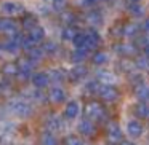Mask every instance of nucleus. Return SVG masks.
Returning <instances> with one entry per match:
<instances>
[{
  "label": "nucleus",
  "instance_id": "nucleus-1",
  "mask_svg": "<svg viewBox=\"0 0 149 145\" xmlns=\"http://www.w3.org/2000/svg\"><path fill=\"white\" fill-rule=\"evenodd\" d=\"M85 115L91 121H104L106 120V110L100 102H88L85 105Z\"/></svg>",
  "mask_w": 149,
  "mask_h": 145
},
{
  "label": "nucleus",
  "instance_id": "nucleus-2",
  "mask_svg": "<svg viewBox=\"0 0 149 145\" xmlns=\"http://www.w3.org/2000/svg\"><path fill=\"white\" fill-rule=\"evenodd\" d=\"M98 94H100V97L103 100H106V102H114V100L119 97V91L114 86H111V85H103V86H100Z\"/></svg>",
  "mask_w": 149,
  "mask_h": 145
},
{
  "label": "nucleus",
  "instance_id": "nucleus-3",
  "mask_svg": "<svg viewBox=\"0 0 149 145\" xmlns=\"http://www.w3.org/2000/svg\"><path fill=\"white\" fill-rule=\"evenodd\" d=\"M11 110H13L15 115L21 116V118H24V116H29L31 112H32L31 105L26 102V100H15V102H11Z\"/></svg>",
  "mask_w": 149,
  "mask_h": 145
},
{
  "label": "nucleus",
  "instance_id": "nucleus-4",
  "mask_svg": "<svg viewBox=\"0 0 149 145\" xmlns=\"http://www.w3.org/2000/svg\"><path fill=\"white\" fill-rule=\"evenodd\" d=\"M16 67H18V75H21L23 78H27L34 69V61H31L29 58H21L18 61Z\"/></svg>",
  "mask_w": 149,
  "mask_h": 145
},
{
  "label": "nucleus",
  "instance_id": "nucleus-5",
  "mask_svg": "<svg viewBox=\"0 0 149 145\" xmlns=\"http://www.w3.org/2000/svg\"><path fill=\"white\" fill-rule=\"evenodd\" d=\"M143 132H144V128H143V124L138 120H130V121L127 123V134H128L130 137L138 139L143 135Z\"/></svg>",
  "mask_w": 149,
  "mask_h": 145
},
{
  "label": "nucleus",
  "instance_id": "nucleus-6",
  "mask_svg": "<svg viewBox=\"0 0 149 145\" xmlns=\"http://www.w3.org/2000/svg\"><path fill=\"white\" fill-rule=\"evenodd\" d=\"M122 129L117 123H111L109 128H107V139H109L111 144H120L122 142Z\"/></svg>",
  "mask_w": 149,
  "mask_h": 145
},
{
  "label": "nucleus",
  "instance_id": "nucleus-7",
  "mask_svg": "<svg viewBox=\"0 0 149 145\" xmlns=\"http://www.w3.org/2000/svg\"><path fill=\"white\" fill-rule=\"evenodd\" d=\"M24 11L23 5L16 3V2H5L2 5V13H5L7 16H16V14H21Z\"/></svg>",
  "mask_w": 149,
  "mask_h": 145
},
{
  "label": "nucleus",
  "instance_id": "nucleus-8",
  "mask_svg": "<svg viewBox=\"0 0 149 145\" xmlns=\"http://www.w3.org/2000/svg\"><path fill=\"white\" fill-rule=\"evenodd\" d=\"M95 131H96V128H95V123L91 121V120L85 118V120H82V121L79 123V132H80L82 135H85V137L93 135Z\"/></svg>",
  "mask_w": 149,
  "mask_h": 145
},
{
  "label": "nucleus",
  "instance_id": "nucleus-9",
  "mask_svg": "<svg viewBox=\"0 0 149 145\" xmlns=\"http://www.w3.org/2000/svg\"><path fill=\"white\" fill-rule=\"evenodd\" d=\"M80 113V107H79V102L77 100H69L66 104V109H64V116L68 120H74L79 116Z\"/></svg>",
  "mask_w": 149,
  "mask_h": 145
},
{
  "label": "nucleus",
  "instance_id": "nucleus-10",
  "mask_svg": "<svg viewBox=\"0 0 149 145\" xmlns=\"http://www.w3.org/2000/svg\"><path fill=\"white\" fill-rule=\"evenodd\" d=\"M48 100H50V102H53V104H61V102H64V100H66L64 91H63L61 88H58V86L52 88V89H50V93H48Z\"/></svg>",
  "mask_w": 149,
  "mask_h": 145
},
{
  "label": "nucleus",
  "instance_id": "nucleus-11",
  "mask_svg": "<svg viewBox=\"0 0 149 145\" xmlns=\"http://www.w3.org/2000/svg\"><path fill=\"white\" fill-rule=\"evenodd\" d=\"M48 83H50V75L48 74L39 72V74L32 75V85L36 88H45V86H48Z\"/></svg>",
  "mask_w": 149,
  "mask_h": 145
},
{
  "label": "nucleus",
  "instance_id": "nucleus-12",
  "mask_svg": "<svg viewBox=\"0 0 149 145\" xmlns=\"http://www.w3.org/2000/svg\"><path fill=\"white\" fill-rule=\"evenodd\" d=\"M87 75V69L84 67V65H75L74 69H72L71 72H69V78H71L72 81H79L82 80V78Z\"/></svg>",
  "mask_w": 149,
  "mask_h": 145
},
{
  "label": "nucleus",
  "instance_id": "nucleus-13",
  "mask_svg": "<svg viewBox=\"0 0 149 145\" xmlns=\"http://www.w3.org/2000/svg\"><path fill=\"white\" fill-rule=\"evenodd\" d=\"M0 32H16V24L10 18H0Z\"/></svg>",
  "mask_w": 149,
  "mask_h": 145
},
{
  "label": "nucleus",
  "instance_id": "nucleus-14",
  "mask_svg": "<svg viewBox=\"0 0 149 145\" xmlns=\"http://www.w3.org/2000/svg\"><path fill=\"white\" fill-rule=\"evenodd\" d=\"M43 37H45V30H43V27H40V26H36V27H32V29L29 30V38H32L36 43L42 42Z\"/></svg>",
  "mask_w": 149,
  "mask_h": 145
},
{
  "label": "nucleus",
  "instance_id": "nucleus-15",
  "mask_svg": "<svg viewBox=\"0 0 149 145\" xmlns=\"http://www.w3.org/2000/svg\"><path fill=\"white\" fill-rule=\"evenodd\" d=\"M136 115L141 118H149V104L148 102H141L136 105Z\"/></svg>",
  "mask_w": 149,
  "mask_h": 145
},
{
  "label": "nucleus",
  "instance_id": "nucleus-16",
  "mask_svg": "<svg viewBox=\"0 0 149 145\" xmlns=\"http://www.w3.org/2000/svg\"><path fill=\"white\" fill-rule=\"evenodd\" d=\"M42 145H58V140H56L55 134L50 131L43 132L42 134Z\"/></svg>",
  "mask_w": 149,
  "mask_h": 145
},
{
  "label": "nucleus",
  "instance_id": "nucleus-17",
  "mask_svg": "<svg viewBox=\"0 0 149 145\" xmlns=\"http://www.w3.org/2000/svg\"><path fill=\"white\" fill-rule=\"evenodd\" d=\"M136 97H138L139 100H148L149 99V88L146 86V85H139V86L136 88Z\"/></svg>",
  "mask_w": 149,
  "mask_h": 145
},
{
  "label": "nucleus",
  "instance_id": "nucleus-18",
  "mask_svg": "<svg viewBox=\"0 0 149 145\" xmlns=\"http://www.w3.org/2000/svg\"><path fill=\"white\" fill-rule=\"evenodd\" d=\"M87 49L84 48H75V51L72 53V61L74 62H82L85 58H87Z\"/></svg>",
  "mask_w": 149,
  "mask_h": 145
},
{
  "label": "nucleus",
  "instance_id": "nucleus-19",
  "mask_svg": "<svg viewBox=\"0 0 149 145\" xmlns=\"http://www.w3.org/2000/svg\"><path fill=\"white\" fill-rule=\"evenodd\" d=\"M42 56H43V51L40 48H36V46H34V48H31L29 51H27V58H29L31 61H34V62L39 61Z\"/></svg>",
  "mask_w": 149,
  "mask_h": 145
},
{
  "label": "nucleus",
  "instance_id": "nucleus-20",
  "mask_svg": "<svg viewBox=\"0 0 149 145\" xmlns=\"http://www.w3.org/2000/svg\"><path fill=\"white\" fill-rule=\"evenodd\" d=\"M37 26V19L34 16H26V18H23V27L24 29H27V30H31L32 27H36Z\"/></svg>",
  "mask_w": 149,
  "mask_h": 145
},
{
  "label": "nucleus",
  "instance_id": "nucleus-21",
  "mask_svg": "<svg viewBox=\"0 0 149 145\" xmlns=\"http://www.w3.org/2000/svg\"><path fill=\"white\" fill-rule=\"evenodd\" d=\"M98 78H100L103 83H106V85L112 83V81L116 80V77H114L111 72H100V74H98Z\"/></svg>",
  "mask_w": 149,
  "mask_h": 145
},
{
  "label": "nucleus",
  "instance_id": "nucleus-22",
  "mask_svg": "<svg viewBox=\"0 0 149 145\" xmlns=\"http://www.w3.org/2000/svg\"><path fill=\"white\" fill-rule=\"evenodd\" d=\"M3 74H5V75H10V77L18 75V67H16V64H5V65H3Z\"/></svg>",
  "mask_w": 149,
  "mask_h": 145
},
{
  "label": "nucleus",
  "instance_id": "nucleus-23",
  "mask_svg": "<svg viewBox=\"0 0 149 145\" xmlns=\"http://www.w3.org/2000/svg\"><path fill=\"white\" fill-rule=\"evenodd\" d=\"M75 34H77V30H75L74 27L69 26V27H66V29L63 30L61 35H63V38H64V40H72V38L75 37Z\"/></svg>",
  "mask_w": 149,
  "mask_h": 145
},
{
  "label": "nucleus",
  "instance_id": "nucleus-24",
  "mask_svg": "<svg viewBox=\"0 0 149 145\" xmlns=\"http://www.w3.org/2000/svg\"><path fill=\"white\" fill-rule=\"evenodd\" d=\"M56 49H58L56 43H53V42H47V43H43L42 51H43V53H47V54H53V53H56Z\"/></svg>",
  "mask_w": 149,
  "mask_h": 145
},
{
  "label": "nucleus",
  "instance_id": "nucleus-25",
  "mask_svg": "<svg viewBox=\"0 0 149 145\" xmlns=\"http://www.w3.org/2000/svg\"><path fill=\"white\" fill-rule=\"evenodd\" d=\"M75 48H84V43H85V34H75V37L72 38Z\"/></svg>",
  "mask_w": 149,
  "mask_h": 145
},
{
  "label": "nucleus",
  "instance_id": "nucleus-26",
  "mask_svg": "<svg viewBox=\"0 0 149 145\" xmlns=\"http://www.w3.org/2000/svg\"><path fill=\"white\" fill-rule=\"evenodd\" d=\"M93 62H95L96 65L106 64V62H107V56L104 54V53H96V54L93 56Z\"/></svg>",
  "mask_w": 149,
  "mask_h": 145
},
{
  "label": "nucleus",
  "instance_id": "nucleus-27",
  "mask_svg": "<svg viewBox=\"0 0 149 145\" xmlns=\"http://www.w3.org/2000/svg\"><path fill=\"white\" fill-rule=\"evenodd\" d=\"M34 46H36V42H34L32 38H29V37H27V38H23L21 48H24L26 51H29V49H31V48H34Z\"/></svg>",
  "mask_w": 149,
  "mask_h": 145
},
{
  "label": "nucleus",
  "instance_id": "nucleus-28",
  "mask_svg": "<svg viewBox=\"0 0 149 145\" xmlns=\"http://www.w3.org/2000/svg\"><path fill=\"white\" fill-rule=\"evenodd\" d=\"M47 126H48L50 132L55 131V129H59V120L58 118H50L48 123H47Z\"/></svg>",
  "mask_w": 149,
  "mask_h": 145
},
{
  "label": "nucleus",
  "instance_id": "nucleus-29",
  "mask_svg": "<svg viewBox=\"0 0 149 145\" xmlns=\"http://www.w3.org/2000/svg\"><path fill=\"white\" fill-rule=\"evenodd\" d=\"M66 145H84V144H82V140L79 137H75V135H69V137L66 139Z\"/></svg>",
  "mask_w": 149,
  "mask_h": 145
},
{
  "label": "nucleus",
  "instance_id": "nucleus-30",
  "mask_svg": "<svg viewBox=\"0 0 149 145\" xmlns=\"http://www.w3.org/2000/svg\"><path fill=\"white\" fill-rule=\"evenodd\" d=\"M120 53H123V54H132V53H135V48L133 46H130V45H123V46H120Z\"/></svg>",
  "mask_w": 149,
  "mask_h": 145
},
{
  "label": "nucleus",
  "instance_id": "nucleus-31",
  "mask_svg": "<svg viewBox=\"0 0 149 145\" xmlns=\"http://www.w3.org/2000/svg\"><path fill=\"white\" fill-rule=\"evenodd\" d=\"M87 89L90 91V93H95V91L98 93V89H100V85H98V81H91V83H88V85H87Z\"/></svg>",
  "mask_w": 149,
  "mask_h": 145
},
{
  "label": "nucleus",
  "instance_id": "nucleus-32",
  "mask_svg": "<svg viewBox=\"0 0 149 145\" xmlns=\"http://www.w3.org/2000/svg\"><path fill=\"white\" fill-rule=\"evenodd\" d=\"M130 11H132L133 14H136V16L143 14V10H141V7H139V5H132V7H130Z\"/></svg>",
  "mask_w": 149,
  "mask_h": 145
},
{
  "label": "nucleus",
  "instance_id": "nucleus-33",
  "mask_svg": "<svg viewBox=\"0 0 149 145\" xmlns=\"http://www.w3.org/2000/svg\"><path fill=\"white\" fill-rule=\"evenodd\" d=\"M52 75H53V78H55V80H58V81H61L63 78H64V74H63L61 70H53Z\"/></svg>",
  "mask_w": 149,
  "mask_h": 145
},
{
  "label": "nucleus",
  "instance_id": "nucleus-34",
  "mask_svg": "<svg viewBox=\"0 0 149 145\" xmlns=\"http://www.w3.org/2000/svg\"><path fill=\"white\" fill-rule=\"evenodd\" d=\"M136 65H138V67H141V69H146V67H148V61H146V58L138 59V61H136Z\"/></svg>",
  "mask_w": 149,
  "mask_h": 145
},
{
  "label": "nucleus",
  "instance_id": "nucleus-35",
  "mask_svg": "<svg viewBox=\"0 0 149 145\" xmlns=\"http://www.w3.org/2000/svg\"><path fill=\"white\" fill-rule=\"evenodd\" d=\"M136 26H127L125 27V34H127V35H133V34H135L136 32Z\"/></svg>",
  "mask_w": 149,
  "mask_h": 145
},
{
  "label": "nucleus",
  "instance_id": "nucleus-36",
  "mask_svg": "<svg viewBox=\"0 0 149 145\" xmlns=\"http://www.w3.org/2000/svg\"><path fill=\"white\" fill-rule=\"evenodd\" d=\"M53 2H55V5H61V3H64L66 0H53Z\"/></svg>",
  "mask_w": 149,
  "mask_h": 145
},
{
  "label": "nucleus",
  "instance_id": "nucleus-37",
  "mask_svg": "<svg viewBox=\"0 0 149 145\" xmlns=\"http://www.w3.org/2000/svg\"><path fill=\"white\" fill-rule=\"evenodd\" d=\"M144 29L149 32V19H146V23H144Z\"/></svg>",
  "mask_w": 149,
  "mask_h": 145
},
{
  "label": "nucleus",
  "instance_id": "nucleus-38",
  "mask_svg": "<svg viewBox=\"0 0 149 145\" xmlns=\"http://www.w3.org/2000/svg\"><path fill=\"white\" fill-rule=\"evenodd\" d=\"M130 2H133V3H135V2H139V0H130Z\"/></svg>",
  "mask_w": 149,
  "mask_h": 145
}]
</instances>
